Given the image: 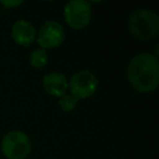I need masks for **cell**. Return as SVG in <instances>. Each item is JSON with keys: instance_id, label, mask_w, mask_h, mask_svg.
I'll return each instance as SVG.
<instances>
[{"instance_id": "cell-1", "label": "cell", "mask_w": 159, "mask_h": 159, "mask_svg": "<svg viewBox=\"0 0 159 159\" xmlns=\"http://www.w3.org/2000/svg\"><path fill=\"white\" fill-rule=\"evenodd\" d=\"M127 78L130 86L139 93H152L159 84L158 58L148 52L135 55L128 63Z\"/></svg>"}, {"instance_id": "cell-2", "label": "cell", "mask_w": 159, "mask_h": 159, "mask_svg": "<svg viewBox=\"0 0 159 159\" xmlns=\"http://www.w3.org/2000/svg\"><path fill=\"white\" fill-rule=\"evenodd\" d=\"M127 27L140 41L154 40L159 35V16L150 9H137L129 15Z\"/></svg>"}, {"instance_id": "cell-3", "label": "cell", "mask_w": 159, "mask_h": 159, "mask_svg": "<svg viewBox=\"0 0 159 159\" xmlns=\"http://www.w3.org/2000/svg\"><path fill=\"white\" fill-rule=\"evenodd\" d=\"M1 152L6 159H26L31 153L30 138L21 130H10L1 139Z\"/></svg>"}, {"instance_id": "cell-4", "label": "cell", "mask_w": 159, "mask_h": 159, "mask_svg": "<svg viewBox=\"0 0 159 159\" xmlns=\"http://www.w3.org/2000/svg\"><path fill=\"white\" fill-rule=\"evenodd\" d=\"M63 17L67 25L73 30H82L89 25L92 19V9L89 2L84 0L68 1L63 7Z\"/></svg>"}, {"instance_id": "cell-5", "label": "cell", "mask_w": 159, "mask_h": 159, "mask_svg": "<svg viewBox=\"0 0 159 159\" xmlns=\"http://www.w3.org/2000/svg\"><path fill=\"white\" fill-rule=\"evenodd\" d=\"M68 88L71 94L77 99H84L96 93L98 88V80L89 70H81L71 77Z\"/></svg>"}, {"instance_id": "cell-6", "label": "cell", "mask_w": 159, "mask_h": 159, "mask_svg": "<svg viewBox=\"0 0 159 159\" xmlns=\"http://www.w3.org/2000/svg\"><path fill=\"white\" fill-rule=\"evenodd\" d=\"M65 36L66 34L63 26L57 21L50 20L43 22L40 27L37 34V43L40 45V48L43 50L55 48L63 42Z\"/></svg>"}, {"instance_id": "cell-7", "label": "cell", "mask_w": 159, "mask_h": 159, "mask_svg": "<svg viewBox=\"0 0 159 159\" xmlns=\"http://www.w3.org/2000/svg\"><path fill=\"white\" fill-rule=\"evenodd\" d=\"M42 87L45 92L52 97H62L68 89V81L63 73L50 72L42 78Z\"/></svg>"}, {"instance_id": "cell-8", "label": "cell", "mask_w": 159, "mask_h": 159, "mask_svg": "<svg viewBox=\"0 0 159 159\" xmlns=\"http://www.w3.org/2000/svg\"><path fill=\"white\" fill-rule=\"evenodd\" d=\"M36 37V30L32 24L26 20H17L11 27V39L15 43L27 47L30 46Z\"/></svg>"}, {"instance_id": "cell-9", "label": "cell", "mask_w": 159, "mask_h": 159, "mask_svg": "<svg viewBox=\"0 0 159 159\" xmlns=\"http://www.w3.org/2000/svg\"><path fill=\"white\" fill-rule=\"evenodd\" d=\"M47 61H48V55H47V51L43 48H36L29 56L30 66L37 70L45 67L47 65Z\"/></svg>"}, {"instance_id": "cell-10", "label": "cell", "mask_w": 159, "mask_h": 159, "mask_svg": "<svg viewBox=\"0 0 159 159\" xmlns=\"http://www.w3.org/2000/svg\"><path fill=\"white\" fill-rule=\"evenodd\" d=\"M77 103H78V99L75 96H72L71 93L70 94H63L58 99V106L63 112H72L76 108Z\"/></svg>"}, {"instance_id": "cell-11", "label": "cell", "mask_w": 159, "mask_h": 159, "mask_svg": "<svg viewBox=\"0 0 159 159\" xmlns=\"http://www.w3.org/2000/svg\"><path fill=\"white\" fill-rule=\"evenodd\" d=\"M0 4H1L4 7H6V9H11V7H15V6L21 5L22 1H21V0H17V1H7V0H2V1H0Z\"/></svg>"}]
</instances>
